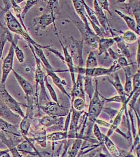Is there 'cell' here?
<instances>
[{
	"instance_id": "1",
	"label": "cell",
	"mask_w": 140,
	"mask_h": 157,
	"mask_svg": "<svg viewBox=\"0 0 140 157\" xmlns=\"http://www.w3.org/2000/svg\"><path fill=\"white\" fill-rule=\"evenodd\" d=\"M4 20L6 21V25L7 26V29L11 32L22 36L27 41V43L31 44L33 46L34 45L42 49H46L47 46L40 45L32 38L31 36L29 35L27 32L23 29V27L22 26L21 24L20 23L17 18L13 15L10 10L7 11L4 14Z\"/></svg>"
},
{
	"instance_id": "2",
	"label": "cell",
	"mask_w": 140,
	"mask_h": 157,
	"mask_svg": "<svg viewBox=\"0 0 140 157\" xmlns=\"http://www.w3.org/2000/svg\"><path fill=\"white\" fill-rule=\"evenodd\" d=\"M95 91L93 97L90 100L88 112L87 113L89 121L93 124L95 123V121L103 112L105 103L104 100L100 97V94L98 91V82L97 79H95Z\"/></svg>"
},
{
	"instance_id": "3",
	"label": "cell",
	"mask_w": 140,
	"mask_h": 157,
	"mask_svg": "<svg viewBox=\"0 0 140 157\" xmlns=\"http://www.w3.org/2000/svg\"><path fill=\"white\" fill-rule=\"evenodd\" d=\"M29 48L31 49V51L32 52L33 55L34 56L36 63V69L35 71V81L36 83V88L37 87L38 85H40L41 87V96L42 99L46 101L47 102L49 101V99L48 97V95L46 91V87L45 86V73L44 72L42 68H41V61L38 58L35 53L34 48L32 45H31L29 43H27Z\"/></svg>"
},
{
	"instance_id": "4",
	"label": "cell",
	"mask_w": 140,
	"mask_h": 157,
	"mask_svg": "<svg viewBox=\"0 0 140 157\" xmlns=\"http://www.w3.org/2000/svg\"><path fill=\"white\" fill-rule=\"evenodd\" d=\"M0 100L9 107L11 111L23 118L25 114L21 107V104L13 98L6 89L5 84L0 83Z\"/></svg>"
},
{
	"instance_id": "5",
	"label": "cell",
	"mask_w": 140,
	"mask_h": 157,
	"mask_svg": "<svg viewBox=\"0 0 140 157\" xmlns=\"http://www.w3.org/2000/svg\"><path fill=\"white\" fill-rule=\"evenodd\" d=\"M40 107L47 115L56 117H66L71 109L69 106L68 107L54 101L50 102V101L47 102L45 106H41Z\"/></svg>"
},
{
	"instance_id": "6",
	"label": "cell",
	"mask_w": 140,
	"mask_h": 157,
	"mask_svg": "<svg viewBox=\"0 0 140 157\" xmlns=\"http://www.w3.org/2000/svg\"><path fill=\"white\" fill-rule=\"evenodd\" d=\"M75 25L77 26L80 33H81L82 39L84 41L89 45L93 49H97L98 48L100 37L90 29H86L84 26V24L80 22H74Z\"/></svg>"
},
{
	"instance_id": "7",
	"label": "cell",
	"mask_w": 140,
	"mask_h": 157,
	"mask_svg": "<svg viewBox=\"0 0 140 157\" xmlns=\"http://www.w3.org/2000/svg\"><path fill=\"white\" fill-rule=\"evenodd\" d=\"M93 9L95 16L105 35H107V34H110V36H112V37L115 36L114 30L112 29L108 17L103 12V10L99 6L96 0H93Z\"/></svg>"
},
{
	"instance_id": "8",
	"label": "cell",
	"mask_w": 140,
	"mask_h": 157,
	"mask_svg": "<svg viewBox=\"0 0 140 157\" xmlns=\"http://www.w3.org/2000/svg\"><path fill=\"white\" fill-rule=\"evenodd\" d=\"M22 135L20 134L11 133L9 138L6 137L4 132H0V139L4 144L6 145L13 157H22L17 149V146L22 141Z\"/></svg>"
},
{
	"instance_id": "9",
	"label": "cell",
	"mask_w": 140,
	"mask_h": 157,
	"mask_svg": "<svg viewBox=\"0 0 140 157\" xmlns=\"http://www.w3.org/2000/svg\"><path fill=\"white\" fill-rule=\"evenodd\" d=\"M121 69H122V68L117 63V60H115L113 61L111 66L109 68H104L98 67L93 68H85L84 75V76H88L91 78L108 75L117 72L118 70Z\"/></svg>"
},
{
	"instance_id": "10",
	"label": "cell",
	"mask_w": 140,
	"mask_h": 157,
	"mask_svg": "<svg viewBox=\"0 0 140 157\" xmlns=\"http://www.w3.org/2000/svg\"><path fill=\"white\" fill-rule=\"evenodd\" d=\"M16 78V80L18 83L23 90L25 94V97L27 100V106L33 107V101L34 98V93L32 86L29 82H28L26 79L17 73L14 70H12Z\"/></svg>"
},
{
	"instance_id": "11",
	"label": "cell",
	"mask_w": 140,
	"mask_h": 157,
	"mask_svg": "<svg viewBox=\"0 0 140 157\" xmlns=\"http://www.w3.org/2000/svg\"><path fill=\"white\" fill-rule=\"evenodd\" d=\"M65 117L56 116H44L39 120L40 125L44 127L53 129H60L63 131L65 125Z\"/></svg>"
},
{
	"instance_id": "12",
	"label": "cell",
	"mask_w": 140,
	"mask_h": 157,
	"mask_svg": "<svg viewBox=\"0 0 140 157\" xmlns=\"http://www.w3.org/2000/svg\"><path fill=\"white\" fill-rule=\"evenodd\" d=\"M55 21L56 17L50 13L49 14H43L41 16L34 18L33 24V26L36 29V31L45 29L47 27L52 24H54L55 30H57Z\"/></svg>"
},
{
	"instance_id": "13",
	"label": "cell",
	"mask_w": 140,
	"mask_h": 157,
	"mask_svg": "<svg viewBox=\"0 0 140 157\" xmlns=\"http://www.w3.org/2000/svg\"><path fill=\"white\" fill-rule=\"evenodd\" d=\"M14 56V48L12 44H11L9 52L5 59L3 60V63L2 67V79L1 83L5 84L8 75H9L11 71H12L13 61Z\"/></svg>"
},
{
	"instance_id": "14",
	"label": "cell",
	"mask_w": 140,
	"mask_h": 157,
	"mask_svg": "<svg viewBox=\"0 0 140 157\" xmlns=\"http://www.w3.org/2000/svg\"><path fill=\"white\" fill-rule=\"evenodd\" d=\"M133 95V94H132V93L130 94L128 96V98H127L126 101L123 103H122V106L121 107L119 111H118L117 115H115V119L113 120L112 124H111L110 126L109 127V130H108L106 136L109 137L110 136H111L113 132H115L116 129L118 128L119 126L120 125V124L122 122V118H123V116L124 115V111L126 110V109H127V105H128V102H129L130 100L131 99Z\"/></svg>"
},
{
	"instance_id": "15",
	"label": "cell",
	"mask_w": 140,
	"mask_h": 157,
	"mask_svg": "<svg viewBox=\"0 0 140 157\" xmlns=\"http://www.w3.org/2000/svg\"><path fill=\"white\" fill-rule=\"evenodd\" d=\"M57 34L58 39L59 40V43L61 46V47L63 48V52H64V56L65 58V61L64 63L67 64V66L68 67L69 69V71L70 72V76H71V79H72V86L75 84L76 82V77L75 73L77 72V67L75 66H74V62H73V59L72 57L70 55L69 53L67 46H64L63 44V43L61 42V40L59 39V37Z\"/></svg>"
},
{
	"instance_id": "16",
	"label": "cell",
	"mask_w": 140,
	"mask_h": 157,
	"mask_svg": "<svg viewBox=\"0 0 140 157\" xmlns=\"http://www.w3.org/2000/svg\"><path fill=\"white\" fill-rule=\"evenodd\" d=\"M77 73V78L76 79L75 84L72 86L71 92V102H72V101L76 98H81L86 100L84 86V75L78 72Z\"/></svg>"
},
{
	"instance_id": "17",
	"label": "cell",
	"mask_w": 140,
	"mask_h": 157,
	"mask_svg": "<svg viewBox=\"0 0 140 157\" xmlns=\"http://www.w3.org/2000/svg\"><path fill=\"white\" fill-rule=\"evenodd\" d=\"M0 117L6 120L9 123H15L20 120L21 117L6 105L1 100H0Z\"/></svg>"
},
{
	"instance_id": "18",
	"label": "cell",
	"mask_w": 140,
	"mask_h": 157,
	"mask_svg": "<svg viewBox=\"0 0 140 157\" xmlns=\"http://www.w3.org/2000/svg\"><path fill=\"white\" fill-rule=\"evenodd\" d=\"M34 139L27 138L25 141H22L17 146V149L18 151L26 152L34 156L41 157V155L34 146Z\"/></svg>"
},
{
	"instance_id": "19",
	"label": "cell",
	"mask_w": 140,
	"mask_h": 157,
	"mask_svg": "<svg viewBox=\"0 0 140 157\" xmlns=\"http://www.w3.org/2000/svg\"><path fill=\"white\" fill-rule=\"evenodd\" d=\"M33 107H28L26 115L23 118V120L20 123V129L22 136L24 139L27 138L29 134V130L31 125V122L33 115Z\"/></svg>"
},
{
	"instance_id": "20",
	"label": "cell",
	"mask_w": 140,
	"mask_h": 157,
	"mask_svg": "<svg viewBox=\"0 0 140 157\" xmlns=\"http://www.w3.org/2000/svg\"><path fill=\"white\" fill-rule=\"evenodd\" d=\"M46 70L47 73V75L51 77V78H52V82L59 89V90L61 91L64 94L66 95L67 97L69 98L71 100L72 98L71 96L65 89V86L67 85V83L65 82V81L63 80L60 78L55 73V71L54 70Z\"/></svg>"
},
{
	"instance_id": "21",
	"label": "cell",
	"mask_w": 140,
	"mask_h": 157,
	"mask_svg": "<svg viewBox=\"0 0 140 157\" xmlns=\"http://www.w3.org/2000/svg\"><path fill=\"white\" fill-rule=\"evenodd\" d=\"M115 11L119 16H120L121 18L123 19L130 29L134 32L138 36L140 35V27H138L136 21L134 18L131 17V16H129L128 15L125 14L124 13L118 10H115Z\"/></svg>"
},
{
	"instance_id": "22",
	"label": "cell",
	"mask_w": 140,
	"mask_h": 157,
	"mask_svg": "<svg viewBox=\"0 0 140 157\" xmlns=\"http://www.w3.org/2000/svg\"><path fill=\"white\" fill-rule=\"evenodd\" d=\"M70 39L72 40V45L74 46V50L77 54V59L78 65L77 67H84V62L83 59V48L84 41L83 39L81 40H76L74 38L71 37Z\"/></svg>"
},
{
	"instance_id": "23",
	"label": "cell",
	"mask_w": 140,
	"mask_h": 157,
	"mask_svg": "<svg viewBox=\"0 0 140 157\" xmlns=\"http://www.w3.org/2000/svg\"><path fill=\"white\" fill-rule=\"evenodd\" d=\"M6 37L7 39V41H9L11 44H12L13 46L14 47V53L16 54V57L18 59V61L20 63H23L25 59V56L24 55L23 52L22 51L20 47L18 46V45H17L16 40H18L19 39V37H18L16 39V40L13 39V37L12 34L10 32L9 30L7 29L6 28Z\"/></svg>"
},
{
	"instance_id": "24",
	"label": "cell",
	"mask_w": 140,
	"mask_h": 157,
	"mask_svg": "<svg viewBox=\"0 0 140 157\" xmlns=\"http://www.w3.org/2000/svg\"><path fill=\"white\" fill-rule=\"evenodd\" d=\"M115 41L113 38H100L98 48L99 50L98 56H100L103 54H106V55L109 56L108 50L115 44Z\"/></svg>"
},
{
	"instance_id": "25",
	"label": "cell",
	"mask_w": 140,
	"mask_h": 157,
	"mask_svg": "<svg viewBox=\"0 0 140 157\" xmlns=\"http://www.w3.org/2000/svg\"><path fill=\"white\" fill-rule=\"evenodd\" d=\"M113 38L115 40V43L117 44V46H118L119 48L118 50L120 51V52H119L120 54L126 58V59H129V60H130L132 54L130 51L128 45L126 44V43L124 42V40H123L122 37L117 36H115Z\"/></svg>"
},
{
	"instance_id": "26",
	"label": "cell",
	"mask_w": 140,
	"mask_h": 157,
	"mask_svg": "<svg viewBox=\"0 0 140 157\" xmlns=\"http://www.w3.org/2000/svg\"><path fill=\"white\" fill-rule=\"evenodd\" d=\"M124 70L125 76H126V82L124 84V92L126 94L129 95L132 92L133 90L132 86V78L133 75L131 72V68L130 66L122 68Z\"/></svg>"
},
{
	"instance_id": "27",
	"label": "cell",
	"mask_w": 140,
	"mask_h": 157,
	"mask_svg": "<svg viewBox=\"0 0 140 157\" xmlns=\"http://www.w3.org/2000/svg\"><path fill=\"white\" fill-rule=\"evenodd\" d=\"M103 144L110 155L112 157H120L119 148L115 146L109 137L105 135L103 137Z\"/></svg>"
},
{
	"instance_id": "28",
	"label": "cell",
	"mask_w": 140,
	"mask_h": 157,
	"mask_svg": "<svg viewBox=\"0 0 140 157\" xmlns=\"http://www.w3.org/2000/svg\"><path fill=\"white\" fill-rule=\"evenodd\" d=\"M107 79L109 82L111 83V85L113 86V87L115 88V89L117 90V92L119 95H123V96H126L128 97L129 95L126 94L124 92V88L122 86L121 82L120 77L119 75V74L117 72H115V75L114 77V80H111L109 77H107Z\"/></svg>"
},
{
	"instance_id": "29",
	"label": "cell",
	"mask_w": 140,
	"mask_h": 157,
	"mask_svg": "<svg viewBox=\"0 0 140 157\" xmlns=\"http://www.w3.org/2000/svg\"><path fill=\"white\" fill-rule=\"evenodd\" d=\"M33 47L34 48L35 53L36 54V56H37L38 58L40 59L41 63H43L45 69L48 70H54V68H52V66H51V64L49 62V61L48 60V59H47L46 57L45 56L43 49L40 48V47H38L34 45L33 46Z\"/></svg>"
},
{
	"instance_id": "30",
	"label": "cell",
	"mask_w": 140,
	"mask_h": 157,
	"mask_svg": "<svg viewBox=\"0 0 140 157\" xmlns=\"http://www.w3.org/2000/svg\"><path fill=\"white\" fill-rule=\"evenodd\" d=\"M47 130L45 129L37 130L33 134V139L35 140L42 148H46Z\"/></svg>"
},
{
	"instance_id": "31",
	"label": "cell",
	"mask_w": 140,
	"mask_h": 157,
	"mask_svg": "<svg viewBox=\"0 0 140 157\" xmlns=\"http://www.w3.org/2000/svg\"><path fill=\"white\" fill-rule=\"evenodd\" d=\"M47 139L55 143L60 140H66L68 139V132L59 131L52 132V134L47 135Z\"/></svg>"
},
{
	"instance_id": "32",
	"label": "cell",
	"mask_w": 140,
	"mask_h": 157,
	"mask_svg": "<svg viewBox=\"0 0 140 157\" xmlns=\"http://www.w3.org/2000/svg\"><path fill=\"white\" fill-rule=\"evenodd\" d=\"M0 129L5 132L18 134L17 133L18 126L16 125L10 123L1 117H0Z\"/></svg>"
},
{
	"instance_id": "33",
	"label": "cell",
	"mask_w": 140,
	"mask_h": 157,
	"mask_svg": "<svg viewBox=\"0 0 140 157\" xmlns=\"http://www.w3.org/2000/svg\"><path fill=\"white\" fill-rule=\"evenodd\" d=\"M92 78L91 77L84 76V92L88 94L90 100L93 97L95 91V88H94L92 82Z\"/></svg>"
},
{
	"instance_id": "34",
	"label": "cell",
	"mask_w": 140,
	"mask_h": 157,
	"mask_svg": "<svg viewBox=\"0 0 140 157\" xmlns=\"http://www.w3.org/2000/svg\"><path fill=\"white\" fill-rule=\"evenodd\" d=\"M75 139L72 149L70 150V151L69 152V157H76L81 148V145L83 144V139L80 138H76Z\"/></svg>"
},
{
	"instance_id": "35",
	"label": "cell",
	"mask_w": 140,
	"mask_h": 157,
	"mask_svg": "<svg viewBox=\"0 0 140 157\" xmlns=\"http://www.w3.org/2000/svg\"><path fill=\"white\" fill-rule=\"evenodd\" d=\"M123 40L126 44H133L138 40L137 34L132 30H128L125 32H122Z\"/></svg>"
},
{
	"instance_id": "36",
	"label": "cell",
	"mask_w": 140,
	"mask_h": 157,
	"mask_svg": "<svg viewBox=\"0 0 140 157\" xmlns=\"http://www.w3.org/2000/svg\"><path fill=\"white\" fill-rule=\"evenodd\" d=\"M98 66V63L97 58L92 51L90 52L88 54V57L86 62V68H95Z\"/></svg>"
},
{
	"instance_id": "37",
	"label": "cell",
	"mask_w": 140,
	"mask_h": 157,
	"mask_svg": "<svg viewBox=\"0 0 140 157\" xmlns=\"http://www.w3.org/2000/svg\"><path fill=\"white\" fill-rule=\"evenodd\" d=\"M71 106L77 111H83L86 106V100L81 98H76L71 102Z\"/></svg>"
},
{
	"instance_id": "38",
	"label": "cell",
	"mask_w": 140,
	"mask_h": 157,
	"mask_svg": "<svg viewBox=\"0 0 140 157\" xmlns=\"http://www.w3.org/2000/svg\"><path fill=\"white\" fill-rule=\"evenodd\" d=\"M41 0H26V3L25 4V7H24L23 9L22 10L21 16L23 20L25 17V16L27 14V12L32 8L34 6H36Z\"/></svg>"
},
{
	"instance_id": "39",
	"label": "cell",
	"mask_w": 140,
	"mask_h": 157,
	"mask_svg": "<svg viewBox=\"0 0 140 157\" xmlns=\"http://www.w3.org/2000/svg\"><path fill=\"white\" fill-rule=\"evenodd\" d=\"M44 81H45V87L49 90V93L50 94V97H52L53 101L56 103H59L58 100L57 95L56 94L55 91L54 90V88H52V86L49 83L48 80V75L45 76Z\"/></svg>"
},
{
	"instance_id": "40",
	"label": "cell",
	"mask_w": 140,
	"mask_h": 157,
	"mask_svg": "<svg viewBox=\"0 0 140 157\" xmlns=\"http://www.w3.org/2000/svg\"><path fill=\"white\" fill-rule=\"evenodd\" d=\"M100 97L104 100L105 102L109 103V102H115V103H123L126 101L128 97L126 96H123V95H117L115 97L110 98H106L103 95L100 94Z\"/></svg>"
},
{
	"instance_id": "41",
	"label": "cell",
	"mask_w": 140,
	"mask_h": 157,
	"mask_svg": "<svg viewBox=\"0 0 140 157\" xmlns=\"http://www.w3.org/2000/svg\"><path fill=\"white\" fill-rule=\"evenodd\" d=\"M0 25L3 29L1 32V33L0 34V59H1L2 58L4 48L6 41H7V39L6 37V28L1 24H0Z\"/></svg>"
},
{
	"instance_id": "42",
	"label": "cell",
	"mask_w": 140,
	"mask_h": 157,
	"mask_svg": "<svg viewBox=\"0 0 140 157\" xmlns=\"http://www.w3.org/2000/svg\"><path fill=\"white\" fill-rule=\"evenodd\" d=\"M140 70L138 68L137 73H135L134 75H133V78H132V86H133L132 91L134 93L138 91V90H140Z\"/></svg>"
},
{
	"instance_id": "43",
	"label": "cell",
	"mask_w": 140,
	"mask_h": 157,
	"mask_svg": "<svg viewBox=\"0 0 140 157\" xmlns=\"http://www.w3.org/2000/svg\"><path fill=\"white\" fill-rule=\"evenodd\" d=\"M96 1L99 6L103 10L107 11L110 15H112V13L110 10L109 3L108 0H96Z\"/></svg>"
},
{
	"instance_id": "44",
	"label": "cell",
	"mask_w": 140,
	"mask_h": 157,
	"mask_svg": "<svg viewBox=\"0 0 140 157\" xmlns=\"http://www.w3.org/2000/svg\"><path fill=\"white\" fill-rule=\"evenodd\" d=\"M117 60L119 65L122 68L130 66L133 64V63H129L126 58L125 57L122 55H120V56L119 57L118 59H117Z\"/></svg>"
},
{
	"instance_id": "45",
	"label": "cell",
	"mask_w": 140,
	"mask_h": 157,
	"mask_svg": "<svg viewBox=\"0 0 140 157\" xmlns=\"http://www.w3.org/2000/svg\"><path fill=\"white\" fill-rule=\"evenodd\" d=\"M58 5V0H49L47 8L49 10L50 13L55 16V10Z\"/></svg>"
},
{
	"instance_id": "46",
	"label": "cell",
	"mask_w": 140,
	"mask_h": 157,
	"mask_svg": "<svg viewBox=\"0 0 140 157\" xmlns=\"http://www.w3.org/2000/svg\"><path fill=\"white\" fill-rule=\"evenodd\" d=\"M46 49L51 52L52 54H54L55 55H56L57 57L59 58V59H60L61 60L63 61V63H64L65 61V58H64V54H62L61 52H59L58 50L55 49L50 47L49 46H47V47L46 48Z\"/></svg>"
},
{
	"instance_id": "47",
	"label": "cell",
	"mask_w": 140,
	"mask_h": 157,
	"mask_svg": "<svg viewBox=\"0 0 140 157\" xmlns=\"http://www.w3.org/2000/svg\"><path fill=\"white\" fill-rule=\"evenodd\" d=\"M103 111L106 113L111 118H113L118 112V111H117V110L108 108V107H104V108L103 107Z\"/></svg>"
},
{
	"instance_id": "48",
	"label": "cell",
	"mask_w": 140,
	"mask_h": 157,
	"mask_svg": "<svg viewBox=\"0 0 140 157\" xmlns=\"http://www.w3.org/2000/svg\"><path fill=\"white\" fill-rule=\"evenodd\" d=\"M108 54L109 56L115 60H117L118 59L119 57L120 56V54H118L117 52H115L113 51V49L111 48H110L108 50Z\"/></svg>"
},
{
	"instance_id": "49",
	"label": "cell",
	"mask_w": 140,
	"mask_h": 157,
	"mask_svg": "<svg viewBox=\"0 0 140 157\" xmlns=\"http://www.w3.org/2000/svg\"><path fill=\"white\" fill-rule=\"evenodd\" d=\"M95 123L98 125H100L101 126L104 127H109L111 125V123H108L107 121H104L103 120H98L97 119L95 121Z\"/></svg>"
},
{
	"instance_id": "50",
	"label": "cell",
	"mask_w": 140,
	"mask_h": 157,
	"mask_svg": "<svg viewBox=\"0 0 140 157\" xmlns=\"http://www.w3.org/2000/svg\"><path fill=\"white\" fill-rule=\"evenodd\" d=\"M140 47V40L139 39L138 40V49H137V63L138 64V68L140 67V52H139V49Z\"/></svg>"
},
{
	"instance_id": "51",
	"label": "cell",
	"mask_w": 140,
	"mask_h": 157,
	"mask_svg": "<svg viewBox=\"0 0 140 157\" xmlns=\"http://www.w3.org/2000/svg\"><path fill=\"white\" fill-rule=\"evenodd\" d=\"M9 149L6 150H0V157L4 156V155H8V152H9Z\"/></svg>"
},
{
	"instance_id": "52",
	"label": "cell",
	"mask_w": 140,
	"mask_h": 157,
	"mask_svg": "<svg viewBox=\"0 0 140 157\" xmlns=\"http://www.w3.org/2000/svg\"><path fill=\"white\" fill-rule=\"evenodd\" d=\"M14 1L16 3L19 4L21 3L22 2L25 1H26V0H14Z\"/></svg>"
},
{
	"instance_id": "53",
	"label": "cell",
	"mask_w": 140,
	"mask_h": 157,
	"mask_svg": "<svg viewBox=\"0 0 140 157\" xmlns=\"http://www.w3.org/2000/svg\"><path fill=\"white\" fill-rule=\"evenodd\" d=\"M127 0H117V1L119 3L123 4L126 3Z\"/></svg>"
},
{
	"instance_id": "54",
	"label": "cell",
	"mask_w": 140,
	"mask_h": 157,
	"mask_svg": "<svg viewBox=\"0 0 140 157\" xmlns=\"http://www.w3.org/2000/svg\"><path fill=\"white\" fill-rule=\"evenodd\" d=\"M0 8H1V10L3 9V8H2V7H1V6H0Z\"/></svg>"
}]
</instances>
